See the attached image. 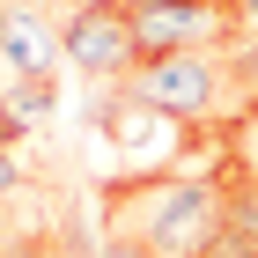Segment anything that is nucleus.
Here are the masks:
<instances>
[{
  "instance_id": "39448f33",
  "label": "nucleus",
  "mask_w": 258,
  "mask_h": 258,
  "mask_svg": "<svg viewBox=\"0 0 258 258\" xmlns=\"http://www.w3.org/2000/svg\"><path fill=\"white\" fill-rule=\"evenodd\" d=\"M0 59L15 67V74H44V81L67 59V37L52 30V15H44L37 0H8V15H0Z\"/></svg>"
},
{
  "instance_id": "f257e3e1",
  "label": "nucleus",
  "mask_w": 258,
  "mask_h": 258,
  "mask_svg": "<svg viewBox=\"0 0 258 258\" xmlns=\"http://www.w3.org/2000/svg\"><path fill=\"white\" fill-rule=\"evenodd\" d=\"M229 221V170H125L103 177V236L155 258H199Z\"/></svg>"
},
{
  "instance_id": "f03ea898",
  "label": "nucleus",
  "mask_w": 258,
  "mask_h": 258,
  "mask_svg": "<svg viewBox=\"0 0 258 258\" xmlns=\"http://www.w3.org/2000/svg\"><path fill=\"white\" fill-rule=\"evenodd\" d=\"M125 89H133L140 103H155V111H170L177 125L207 118L221 103V52L214 44H177V52H148V59L125 74Z\"/></svg>"
},
{
  "instance_id": "ddd939ff",
  "label": "nucleus",
  "mask_w": 258,
  "mask_h": 258,
  "mask_svg": "<svg viewBox=\"0 0 258 258\" xmlns=\"http://www.w3.org/2000/svg\"><path fill=\"white\" fill-rule=\"evenodd\" d=\"M0 15H8V0H0Z\"/></svg>"
},
{
  "instance_id": "1a4fd4ad",
  "label": "nucleus",
  "mask_w": 258,
  "mask_h": 258,
  "mask_svg": "<svg viewBox=\"0 0 258 258\" xmlns=\"http://www.w3.org/2000/svg\"><path fill=\"white\" fill-rule=\"evenodd\" d=\"M229 30H236V44L258 37V0H229Z\"/></svg>"
},
{
  "instance_id": "423d86ee",
  "label": "nucleus",
  "mask_w": 258,
  "mask_h": 258,
  "mask_svg": "<svg viewBox=\"0 0 258 258\" xmlns=\"http://www.w3.org/2000/svg\"><path fill=\"white\" fill-rule=\"evenodd\" d=\"M8 103H15L22 133H37V125L59 111V81H44V74H15V81H8Z\"/></svg>"
},
{
  "instance_id": "9d476101",
  "label": "nucleus",
  "mask_w": 258,
  "mask_h": 258,
  "mask_svg": "<svg viewBox=\"0 0 258 258\" xmlns=\"http://www.w3.org/2000/svg\"><path fill=\"white\" fill-rule=\"evenodd\" d=\"M236 81L258 96V37H243V44H236Z\"/></svg>"
},
{
  "instance_id": "20e7f679",
  "label": "nucleus",
  "mask_w": 258,
  "mask_h": 258,
  "mask_svg": "<svg viewBox=\"0 0 258 258\" xmlns=\"http://www.w3.org/2000/svg\"><path fill=\"white\" fill-rule=\"evenodd\" d=\"M125 15H133L140 59H148V52H177V44L236 37V30H229V0H125Z\"/></svg>"
},
{
  "instance_id": "9b49d317",
  "label": "nucleus",
  "mask_w": 258,
  "mask_h": 258,
  "mask_svg": "<svg viewBox=\"0 0 258 258\" xmlns=\"http://www.w3.org/2000/svg\"><path fill=\"white\" fill-rule=\"evenodd\" d=\"M22 140V118H15V103H8V81H0V148H15Z\"/></svg>"
},
{
  "instance_id": "f8f14e48",
  "label": "nucleus",
  "mask_w": 258,
  "mask_h": 258,
  "mask_svg": "<svg viewBox=\"0 0 258 258\" xmlns=\"http://www.w3.org/2000/svg\"><path fill=\"white\" fill-rule=\"evenodd\" d=\"M22 192V170H15V155H8V148H0V207H8V199Z\"/></svg>"
},
{
  "instance_id": "6e6552de",
  "label": "nucleus",
  "mask_w": 258,
  "mask_h": 258,
  "mask_svg": "<svg viewBox=\"0 0 258 258\" xmlns=\"http://www.w3.org/2000/svg\"><path fill=\"white\" fill-rule=\"evenodd\" d=\"M199 258H258V236H243L236 221H221V236L207 243V251H199Z\"/></svg>"
},
{
  "instance_id": "0eeeda50",
  "label": "nucleus",
  "mask_w": 258,
  "mask_h": 258,
  "mask_svg": "<svg viewBox=\"0 0 258 258\" xmlns=\"http://www.w3.org/2000/svg\"><path fill=\"white\" fill-rule=\"evenodd\" d=\"M229 221H236L243 236H258V170H229Z\"/></svg>"
},
{
  "instance_id": "7ed1b4c3",
  "label": "nucleus",
  "mask_w": 258,
  "mask_h": 258,
  "mask_svg": "<svg viewBox=\"0 0 258 258\" xmlns=\"http://www.w3.org/2000/svg\"><path fill=\"white\" fill-rule=\"evenodd\" d=\"M59 37H67V59L96 81V89H103V81H125L140 67V37H133L125 0H81L74 15L59 22Z\"/></svg>"
}]
</instances>
